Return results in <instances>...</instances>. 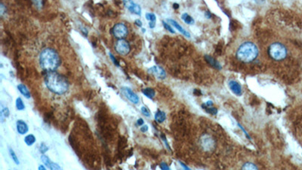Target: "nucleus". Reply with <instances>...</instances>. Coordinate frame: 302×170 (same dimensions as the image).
Segmentation results:
<instances>
[{"mask_svg": "<svg viewBox=\"0 0 302 170\" xmlns=\"http://www.w3.org/2000/svg\"><path fill=\"white\" fill-rule=\"evenodd\" d=\"M47 88L57 95H63L69 89V82L64 76L55 71H49L45 76Z\"/></svg>", "mask_w": 302, "mask_h": 170, "instance_id": "obj_1", "label": "nucleus"}, {"mask_svg": "<svg viewBox=\"0 0 302 170\" xmlns=\"http://www.w3.org/2000/svg\"><path fill=\"white\" fill-rule=\"evenodd\" d=\"M39 64L45 71H55L60 65V58L55 50L47 48L42 51L39 55Z\"/></svg>", "mask_w": 302, "mask_h": 170, "instance_id": "obj_2", "label": "nucleus"}, {"mask_svg": "<svg viewBox=\"0 0 302 170\" xmlns=\"http://www.w3.org/2000/svg\"><path fill=\"white\" fill-rule=\"evenodd\" d=\"M258 55L257 48L253 42H246L240 45L237 51L236 57L240 61L249 63L254 61Z\"/></svg>", "mask_w": 302, "mask_h": 170, "instance_id": "obj_3", "label": "nucleus"}, {"mask_svg": "<svg viewBox=\"0 0 302 170\" xmlns=\"http://www.w3.org/2000/svg\"><path fill=\"white\" fill-rule=\"evenodd\" d=\"M269 55L273 60L282 61L287 56V49L282 43H273L269 48Z\"/></svg>", "mask_w": 302, "mask_h": 170, "instance_id": "obj_4", "label": "nucleus"}, {"mask_svg": "<svg viewBox=\"0 0 302 170\" xmlns=\"http://www.w3.org/2000/svg\"><path fill=\"white\" fill-rule=\"evenodd\" d=\"M115 50L119 55H127L131 51L130 45L125 39H119L115 44Z\"/></svg>", "mask_w": 302, "mask_h": 170, "instance_id": "obj_5", "label": "nucleus"}, {"mask_svg": "<svg viewBox=\"0 0 302 170\" xmlns=\"http://www.w3.org/2000/svg\"><path fill=\"white\" fill-rule=\"evenodd\" d=\"M112 32H113L114 36L119 39H124L125 37H126L128 33H129L128 27L123 23H119V24H116L113 27Z\"/></svg>", "mask_w": 302, "mask_h": 170, "instance_id": "obj_6", "label": "nucleus"}, {"mask_svg": "<svg viewBox=\"0 0 302 170\" xmlns=\"http://www.w3.org/2000/svg\"><path fill=\"white\" fill-rule=\"evenodd\" d=\"M123 3L125 8L130 12L137 15L141 14V8L140 5L133 2V0H123Z\"/></svg>", "mask_w": 302, "mask_h": 170, "instance_id": "obj_7", "label": "nucleus"}, {"mask_svg": "<svg viewBox=\"0 0 302 170\" xmlns=\"http://www.w3.org/2000/svg\"><path fill=\"white\" fill-rule=\"evenodd\" d=\"M122 92H123V95H124L131 103L136 104L139 102L138 96L137 95V94H135V92H133L132 90L130 88H128V87H123V88H122Z\"/></svg>", "mask_w": 302, "mask_h": 170, "instance_id": "obj_8", "label": "nucleus"}, {"mask_svg": "<svg viewBox=\"0 0 302 170\" xmlns=\"http://www.w3.org/2000/svg\"><path fill=\"white\" fill-rule=\"evenodd\" d=\"M148 73L150 74L154 75L156 77L160 79V80H163V79L166 78V72L163 70V68L159 66H153L152 67H150L148 70Z\"/></svg>", "mask_w": 302, "mask_h": 170, "instance_id": "obj_9", "label": "nucleus"}, {"mask_svg": "<svg viewBox=\"0 0 302 170\" xmlns=\"http://www.w3.org/2000/svg\"><path fill=\"white\" fill-rule=\"evenodd\" d=\"M228 85H229V88L232 91L233 93H234L236 95L238 96L241 95L242 93V91L241 86H240L239 82L235 80H231L229 82Z\"/></svg>", "mask_w": 302, "mask_h": 170, "instance_id": "obj_10", "label": "nucleus"}, {"mask_svg": "<svg viewBox=\"0 0 302 170\" xmlns=\"http://www.w3.org/2000/svg\"><path fill=\"white\" fill-rule=\"evenodd\" d=\"M16 126H17V131L21 135H24V134L27 133L28 131H29L27 124L22 119H18L17 123H16Z\"/></svg>", "mask_w": 302, "mask_h": 170, "instance_id": "obj_11", "label": "nucleus"}, {"mask_svg": "<svg viewBox=\"0 0 302 170\" xmlns=\"http://www.w3.org/2000/svg\"><path fill=\"white\" fill-rule=\"evenodd\" d=\"M41 160L43 163L45 164V166L50 169H61L60 166H59L57 163L51 162V160L45 155H42Z\"/></svg>", "mask_w": 302, "mask_h": 170, "instance_id": "obj_12", "label": "nucleus"}, {"mask_svg": "<svg viewBox=\"0 0 302 170\" xmlns=\"http://www.w3.org/2000/svg\"><path fill=\"white\" fill-rule=\"evenodd\" d=\"M168 22L170 24H172V26H174L178 31L181 32V33H183V35H184L185 36H187V37H190V34L187 30H185V29H184L177 21H174V20L172 19H168Z\"/></svg>", "mask_w": 302, "mask_h": 170, "instance_id": "obj_13", "label": "nucleus"}, {"mask_svg": "<svg viewBox=\"0 0 302 170\" xmlns=\"http://www.w3.org/2000/svg\"><path fill=\"white\" fill-rule=\"evenodd\" d=\"M18 89L19 90V92H21V94L23 95L26 98H30V92L28 90L27 87L23 84H19L18 86Z\"/></svg>", "mask_w": 302, "mask_h": 170, "instance_id": "obj_14", "label": "nucleus"}, {"mask_svg": "<svg viewBox=\"0 0 302 170\" xmlns=\"http://www.w3.org/2000/svg\"><path fill=\"white\" fill-rule=\"evenodd\" d=\"M205 58L206 59V61H208V62H209V64L212 65V66H214V68L218 69V70H221V66L220 64H219V63L215 59L213 58L212 57L209 56V55H205Z\"/></svg>", "mask_w": 302, "mask_h": 170, "instance_id": "obj_15", "label": "nucleus"}, {"mask_svg": "<svg viewBox=\"0 0 302 170\" xmlns=\"http://www.w3.org/2000/svg\"><path fill=\"white\" fill-rule=\"evenodd\" d=\"M166 118V116L165 112L162 111V110H157L156 113H155V119H156V121L158 122V123H163V122L165 121Z\"/></svg>", "mask_w": 302, "mask_h": 170, "instance_id": "obj_16", "label": "nucleus"}, {"mask_svg": "<svg viewBox=\"0 0 302 170\" xmlns=\"http://www.w3.org/2000/svg\"><path fill=\"white\" fill-rule=\"evenodd\" d=\"M146 18L148 21H150V24H149V26H150V28H154L155 27V25H156V15L154 14H153V13H147V14H146Z\"/></svg>", "mask_w": 302, "mask_h": 170, "instance_id": "obj_17", "label": "nucleus"}, {"mask_svg": "<svg viewBox=\"0 0 302 170\" xmlns=\"http://www.w3.org/2000/svg\"><path fill=\"white\" fill-rule=\"evenodd\" d=\"M9 110H8V107L3 105L2 104H1V119H2V122H4V118H7L9 117Z\"/></svg>", "mask_w": 302, "mask_h": 170, "instance_id": "obj_18", "label": "nucleus"}, {"mask_svg": "<svg viewBox=\"0 0 302 170\" xmlns=\"http://www.w3.org/2000/svg\"><path fill=\"white\" fill-rule=\"evenodd\" d=\"M24 142L26 143V145H27V146H32L36 142V137L32 134L27 135L24 138Z\"/></svg>", "mask_w": 302, "mask_h": 170, "instance_id": "obj_19", "label": "nucleus"}, {"mask_svg": "<svg viewBox=\"0 0 302 170\" xmlns=\"http://www.w3.org/2000/svg\"><path fill=\"white\" fill-rule=\"evenodd\" d=\"M142 93L148 98H153L155 96V91L151 88H146L142 90Z\"/></svg>", "mask_w": 302, "mask_h": 170, "instance_id": "obj_20", "label": "nucleus"}, {"mask_svg": "<svg viewBox=\"0 0 302 170\" xmlns=\"http://www.w3.org/2000/svg\"><path fill=\"white\" fill-rule=\"evenodd\" d=\"M181 18H182V20H183L185 22V23H187V24H194V20H193V18H192L190 15H189L188 14H187V13H184V14H182V16H181Z\"/></svg>", "mask_w": 302, "mask_h": 170, "instance_id": "obj_21", "label": "nucleus"}, {"mask_svg": "<svg viewBox=\"0 0 302 170\" xmlns=\"http://www.w3.org/2000/svg\"><path fill=\"white\" fill-rule=\"evenodd\" d=\"M16 108L18 110H23L25 108V105L23 104V100L21 98H18L16 99Z\"/></svg>", "mask_w": 302, "mask_h": 170, "instance_id": "obj_22", "label": "nucleus"}, {"mask_svg": "<svg viewBox=\"0 0 302 170\" xmlns=\"http://www.w3.org/2000/svg\"><path fill=\"white\" fill-rule=\"evenodd\" d=\"M202 107H203V109L205 110V111L207 112V113H211V114H212V115H215V114H217L218 113V110L216 109L215 108H210V107H206V106H205V105H202Z\"/></svg>", "mask_w": 302, "mask_h": 170, "instance_id": "obj_23", "label": "nucleus"}, {"mask_svg": "<svg viewBox=\"0 0 302 170\" xmlns=\"http://www.w3.org/2000/svg\"><path fill=\"white\" fill-rule=\"evenodd\" d=\"M8 151H9L10 155H11V156H12V160H14V162H15V163L17 165H19L20 164V161H19V160H18V156H17L16 154H15V153H14V151H13V150H12V149L11 148V147H9V148H8Z\"/></svg>", "mask_w": 302, "mask_h": 170, "instance_id": "obj_24", "label": "nucleus"}, {"mask_svg": "<svg viewBox=\"0 0 302 170\" xmlns=\"http://www.w3.org/2000/svg\"><path fill=\"white\" fill-rule=\"evenodd\" d=\"M243 169H257V167L251 162H246L242 166Z\"/></svg>", "mask_w": 302, "mask_h": 170, "instance_id": "obj_25", "label": "nucleus"}, {"mask_svg": "<svg viewBox=\"0 0 302 170\" xmlns=\"http://www.w3.org/2000/svg\"><path fill=\"white\" fill-rule=\"evenodd\" d=\"M141 113H142L145 117H150V110H149L148 108H146V107H142V108H141Z\"/></svg>", "mask_w": 302, "mask_h": 170, "instance_id": "obj_26", "label": "nucleus"}, {"mask_svg": "<svg viewBox=\"0 0 302 170\" xmlns=\"http://www.w3.org/2000/svg\"><path fill=\"white\" fill-rule=\"evenodd\" d=\"M33 1V2L34 3V5H35L36 7H37L38 8H42V5H43V2H42V0H32Z\"/></svg>", "mask_w": 302, "mask_h": 170, "instance_id": "obj_27", "label": "nucleus"}, {"mask_svg": "<svg viewBox=\"0 0 302 170\" xmlns=\"http://www.w3.org/2000/svg\"><path fill=\"white\" fill-rule=\"evenodd\" d=\"M48 150H49V147H47V145H45L44 143H42L40 147H39V151H40L42 154H44V153L46 152Z\"/></svg>", "mask_w": 302, "mask_h": 170, "instance_id": "obj_28", "label": "nucleus"}, {"mask_svg": "<svg viewBox=\"0 0 302 170\" xmlns=\"http://www.w3.org/2000/svg\"><path fill=\"white\" fill-rule=\"evenodd\" d=\"M162 24H163L164 27L166 28V29H167V30H168V31L171 32V33H175V30H174L173 28H172V27H171V26L169 25V24H167V23H166V22H165V21L162 22Z\"/></svg>", "mask_w": 302, "mask_h": 170, "instance_id": "obj_29", "label": "nucleus"}, {"mask_svg": "<svg viewBox=\"0 0 302 170\" xmlns=\"http://www.w3.org/2000/svg\"><path fill=\"white\" fill-rule=\"evenodd\" d=\"M110 58L112 59V61H113V64H115V65H116L117 66H119V63L117 62V61H116V58H114V56H113V55H112L111 53H110Z\"/></svg>", "mask_w": 302, "mask_h": 170, "instance_id": "obj_30", "label": "nucleus"}, {"mask_svg": "<svg viewBox=\"0 0 302 170\" xmlns=\"http://www.w3.org/2000/svg\"><path fill=\"white\" fill-rule=\"evenodd\" d=\"M160 168L162 169H166V170H168L169 169V167L166 165V163H165V162H162L161 164H160Z\"/></svg>", "mask_w": 302, "mask_h": 170, "instance_id": "obj_31", "label": "nucleus"}, {"mask_svg": "<svg viewBox=\"0 0 302 170\" xmlns=\"http://www.w3.org/2000/svg\"><path fill=\"white\" fill-rule=\"evenodd\" d=\"M147 130H148V126L147 125H143L142 127H140V131L142 132H147Z\"/></svg>", "mask_w": 302, "mask_h": 170, "instance_id": "obj_32", "label": "nucleus"}, {"mask_svg": "<svg viewBox=\"0 0 302 170\" xmlns=\"http://www.w3.org/2000/svg\"><path fill=\"white\" fill-rule=\"evenodd\" d=\"M135 24H136L138 27H142V22L140 21V20H136L135 21Z\"/></svg>", "mask_w": 302, "mask_h": 170, "instance_id": "obj_33", "label": "nucleus"}, {"mask_svg": "<svg viewBox=\"0 0 302 170\" xmlns=\"http://www.w3.org/2000/svg\"><path fill=\"white\" fill-rule=\"evenodd\" d=\"M138 125H142L143 124H144V119H141V118H140V119H138Z\"/></svg>", "mask_w": 302, "mask_h": 170, "instance_id": "obj_34", "label": "nucleus"}, {"mask_svg": "<svg viewBox=\"0 0 302 170\" xmlns=\"http://www.w3.org/2000/svg\"><path fill=\"white\" fill-rule=\"evenodd\" d=\"M203 105L206 106V107H211V106L213 105V102L211 101H207L206 103L203 104Z\"/></svg>", "mask_w": 302, "mask_h": 170, "instance_id": "obj_35", "label": "nucleus"}, {"mask_svg": "<svg viewBox=\"0 0 302 170\" xmlns=\"http://www.w3.org/2000/svg\"><path fill=\"white\" fill-rule=\"evenodd\" d=\"M0 8H1V15H2V14H4V12H5V9H4L5 6H4V5L2 4V3H1V7H0Z\"/></svg>", "mask_w": 302, "mask_h": 170, "instance_id": "obj_36", "label": "nucleus"}, {"mask_svg": "<svg viewBox=\"0 0 302 170\" xmlns=\"http://www.w3.org/2000/svg\"><path fill=\"white\" fill-rule=\"evenodd\" d=\"M180 164H181V166H182V167H183V168H184V169H189V167H187V166H186V165H184V164L183 162H180Z\"/></svg>", "mask_w": 302, "mask_h": 170, "instance_id": "obj_37", "label": "nucleus"}, {"mask_svg": "<svg viewBox=\"0 0 302 170\" xmlns=\"http://www.w3.org/2000/svg\"><path fill=\"white\" fill-rule=\"evenodd\" d=\"M205 17H206L207 18H211V14H210V12H206V13H205Z\"/></svg>", "mask_w": 302, "mask_h": 170, "instance_id": "obj_38", "label": "nucleus"}, {"mask_svg": "<svg viewBox=\"0 0 302 170\" xmlns=\"http://www.w3.org/2000/svg\"><path fill=\"white\" fill-rule=\"evenodd\" d=\"M39 170H45V167L44 166H42V165H41V166H39Z\"/></svg>", "mask_w": 302, "mask_h": 170, "instance_id": "obj_39", "label": "nucleus"}, {"mask_svg": "<svg viewBox=\"0 0 302 170\" xmlns=\"http://www.w3.org/2000/svg\"><path fill=\"white\" fill-rule=\"evenodd\" d=\"M174 8H178V4H174Z\"/></svg>", "mask_w": 302, "mask_h": 170, "instance_id": "obj_40", "label": "nucleus"}]
</instances>
